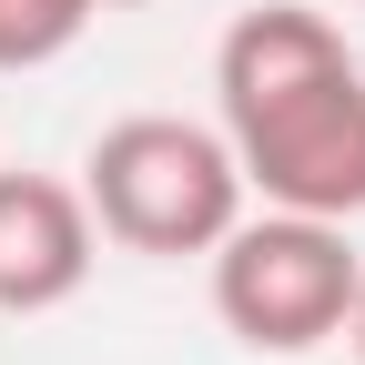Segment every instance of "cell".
<instances>
[{
	"label": "cell",
	"mask_w": 365,
	"mask_h": 365,
	"mask_svg": "<svg viewBox=\"0 0 365 365\" xmlns=\"http://www.w3.org/2000/svg\"><path fill=\"white\" fill-rule=\"evenodd\" d=\"M213 102L244 163V193L325 223L365 213V61L345 51L325 11H304V0L244 11L213 51Z\"/></svg>",
	"instance_id": "obj_1"
},
{
	"label": "cell",
	"mask_w": 365,
	"mask_h": 365,
	"mask_svg": "<svg viewBox=\"0 0 365 365\" xmlns=\"http://www.w3.org/2000/svg\"><path fill=\"white\" fill-rule=\"evenodd\" d=\"M81 203L122 254H213L244 223V163L223 122L132 112L81 153Z\"/></svg>",
	"instance_id": "obj_2"
},
{
	"label": "cell",
	"mask_w": 365,
	"mask_h": 365,
	"mask_svg": "<svg viewBox=\"0 0 365 365\" xmlns=\"http://www.w3.org/2000/svg\"><path fill=\"white\" fill-rule=\"evenodd\" d=\"M355 284H365V264L345 244V223H325V213L264 203V213H244L234 234L213 244V314H223V335L254 345V355L335 345L355 325Z\"/></svg>",
	"instance_id": "obj_3"
},
{
	"label": "cell",
	"mask_w": 365,
	"mask_h": 365,
	"mask_svg": "<svg viewBox=\"0 0 365 365\" xmlns=\"http://www.w3.org/2000/svg\"><path fill=\"white\" fill-rule=\"evenodd\" d=\"M91 203L81 182L0 173V314H51L91 284Z\"/></svg>",
	"instance_id": "obj_4"
},
{
	"label": "cell",
	"mask_w": 365,
	"mask_h": 365,
	"mask_svg": "<svg viewBox=\"0 0 365 365\" xmlns=\"http://www.w3.org/2000/svg\"><path fill=\"white\" fill-rule=\"evenodd\" d=\"M102 0H0V71H41L91 31Z\"/></svg>",
	"instance_id": "obj_5"
},
{
	"label": "cell",
	"mask_w": 365,
	"mask_h": 365,
	"mask_svg": "<svg viewBox=\"0 0 365 365\" xmlns=\"http://www.w3.org/2000/svg\"><path fill=\"white\" fill-rule=\"evenodd\" d=\"M345 345H355V355H365V284H355V325H345Z\"/></svg>",
	"instance_id": "obj_6"
},
{
	"label": "cell",
	"mask_w": 365,
	"mask_h": 365,
	"mask_svg": "<svg viewBox=\"0 0 365 365\" xmlns=\"http://www.w3.org/2000/svg\"><path fill=\"white\" fill-rule=\"evenodd\" d=\"M102 11H143V0H102Z\"/></svg>",
	"instance_id": "obj_7"
}]
</instances>
